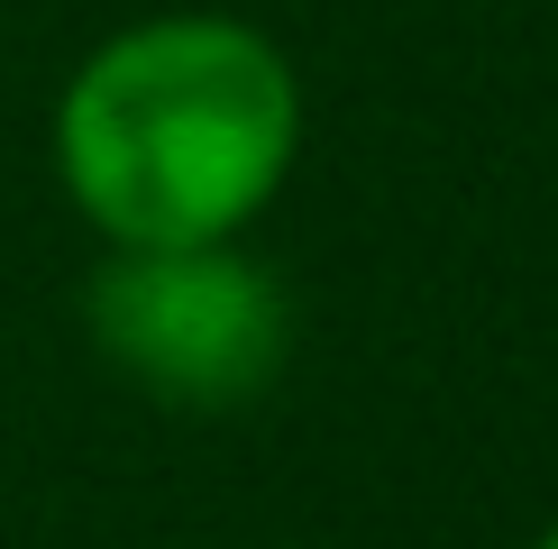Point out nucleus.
<instances>
[{"mask_svg":"<svg viewBox=\"0 0 558 549\" xmlns=\"http://www.w3.org/2000/svg\"><path fill=\"white\" fill-rule=\"evenodd\" d=\"M46 166L101 247L247 239L302 166V74L239 10H156L83 46Z\"/></svg>","mask_w":558,"mask_h":549,"instance_id":"nucleus-1","label":"nucleus"},{"mask_svg":"<svg viewBox=\"0 0 558 549\" xmlns=\"http://www.w3.org/2000/svg\"><path fill=\"white\" fill-rule=\"evenodd\" d=\"M83 339L147 403L220 422L275 394L293 366V293L247 239L101 247L83 284Z\"/></svg>","mask_w":558,"mask_h":549,"instance_id":"nucleus-2","label":"nucleus"},{"mask_svg":"<svg viewBox=\"0 0 558 549\" xmlns=\"http://www.w3.org/2000/svg\"><path fill=\"white\" fill-rule=\"evenodd\" d=\"M522 549H558V513H549V522H541V532H531Z\"/></svg>","mask_w":558,"mask_h":549,"instance_id":"nucleus-3","label":"nucleus"}]
</instances>
